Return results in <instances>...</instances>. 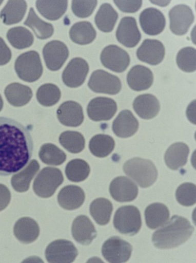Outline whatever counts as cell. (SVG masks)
Listing matches in <instances>:
<instances>
[{
	"mask_svg": "<svg viewBox=\"0 0 196 263\" xmlns=\"http://www.w3.org/2000/svg\"><path fill=\"white\" fill-rule=\"evenodd\" d=\"M46 257L51 263H71L78 255L73 243L66 240H57L52 242L47 248Z\"/></svg>",
	"mask_w": 196,
	"mask_h": 263,
	"instance_id": "10",
	"label": "cell"
},
{
	"mask_svg": "<svg viewBox=\"0 0 196 263\" xmlns=\"http://www.w3.org/2000/svg\"><path fill=\"white\" fill-rule=\"evenodd\" d=\"M24 25L30 28L38 39L45 40L50 39L54 33L53 25L43 21L31 8Z\"/></svg>",
	"mask_w": 196,
	"mask_h": 263,
	"instance_id": "33",
	"label": "cell"
},
{
	"mask_svg": "<svg viewBox=\"0 0 196 263\" xmlns=\"http://www.w3.org/2000/svg\"><path fill=\"white\" fill-rule=\"evenodd\" d=\"M132 250V247L129 242L119 237L114 236L104 242L102 253L109 262L123 263L129 260Z\"/></svg>",
	"mask_w": 196,
	"mask_h": 263,
	"instance_id": "8",
	"label": "cell"
},
{
	"mask_svg": "<svg viewBox=\"0 0 196 263\" xmlns=\"http://www.w3.org/2000/svg\"><path fill=\"white\" fill-rule=\"evenodd\" d=\"M36 8L45 18L54 21L59 20L66 13L68 1L66 0H38Z\"/></svg>",
	"mask_w": 196,
	"mask_h": 263,
	"instance_id": "28",
	"label": "cell"
},
{
	"mask_svg": "<svg viewBox=\"0 0 196 263\" xmlns=\"http://www.w3.org/2000/svg\"><path fill=\"white\" fill-rule=\"evenodd\" d=\"M11 200V194L8 187L0 183V212L7 208Z\"/></svg>",
	"mask_w": 196,
	"mask_h": 263,
	"instance_id": "47",
	"label": "cell"
},
{
	"mask_svg": "<svg viewBox=\"0 0 196 263\" xmlns=\"http://www.w3.org/2000/svg\"><path fill=\"white\" fill-rule=\"evenodd\" d=\"M64 179L62 172L59 169L45 167L37 174L34 180V193L41 198H50L63 183Z\"/></svg>",
	"mask_w": 196,
	"mask_h": 263,
	"instance_id": "5",
	"label": "cell"
},
{
	"mask_svg": "<svg viewBox=\"0 0 196 263\" xmlns=\"http://www.w3.org/2000/svg\"><path fill=\"white\" fill-rule=\"evenodd\" d=\"M96 0H73L71 9L73 14L80 18H87L93 13L97 5Z\"/></svg>",
	"mask_w": 196,
	"mask_h": 263,
	"instance_id": "44",
	"label": "cell"
},
{
	"mask_svg": "<svg viewBox=\"0 0 196 263\" xmlns=\"http://www.w3.org/2000/svg\"><path fill=\"white\" fill-rule=\"evenodd\" d=\"M38 156L44 163L51 166L61 165L67 158L63 150L52 143L44 144L39 151Z\"/></svg>",
	"mask_w": 196,
	"mask_h": 263,
	"instance_id": "40",
	"label": "cell"
},
{
	"mask_svg": "<svg viewBox=\"0 0 196 263\" xmlns=\"http://www.w3.org/2000/svg\"><path fill=\"white\" fill-rule=\"evenodd\" d=\"M153 82L151 70L146 66L137 65L133 66L127 75V83L130 88L136 91L146 90Z\"/></svg>",
	"mask_w": 196,
	"mask_h": 263,
	"instance_id": "23",
	"label": "cell"
},
{
	"mask_svg": "<svg viewBox=\"0 0 196 263\" xmlns=\"http://www.w3.org/2000/svg\"><path fill=\"white\" fill-rule=\"evenodd\" d=\"M12 52L4 40L0 37V66L7 64L11 60Z\"/></svg>",
	"mask_w": 196,
	"mask_h": 263,
	"instance_id": "46",
	"label": "cell"
},
{
	"mask_svg": "<svg viewBox=\"0 0 196 263\" xmlns=\"http://www.w3.org/2000/svg\"><path fill=\"white\" fill-rule=\"evenodd\" d=\"M109 193L111 197L119 202H129L138 197L139 189L136 184L125 176L117 177L110 183Z\"/></svg>",
	"mask_w": 196,
	"mask_h": 263,
	"instance_id": "12",
	"label": "cell"
},
{
	"mask_svg": "<svg viewBox=\"0 0 196 263\" xmlns=\"http://www.w3.org/2000/svg\"><path fill=\"white\" fill-rule=\"evenodd\" d=\"M115 5L124 13H134L141 9L142 6L141 0H132V1H119L115 0L113 2Z\"/></svg>",
	"mask_w": 196,
	"mask_h": 263,
	"instance_id": "45",
	"label": "cell"
},
{
	"mask_svg": "<svg viewBox=\"0 0 196 263\" xmlns=\"http://www.w3.org/2000/svg\"><path fill=\"white\" fill-rule=\"evenodd\" d=\"M169 16L170 30L177 35L187 33L194 20L192 10L185 5L174 7L169 11Z\"/></svg>",
	"mask_w": 196,
	"mask_h": 263,
	"instance_id": "14",
	"label": "cell"
},
{
	"mask_svg": "<svg viewBox=\"0 0 196 263\" xmlns=\"http://www.w3.org/2000/svg\"><path fill=\"white\" fill-rule=\"evenodd\" d=\"M133 107L140 118L144 120H151L159 114L161 105L155 96L151 94H144L135 98Z\"/></svg>",
	"mask_w": 196,
	"mask_h": 263,
	"instance_id": "24",
	"label": "cell"
},
{
	"mask_svg": "<svg viewBox=\"0 0 196 263\" xmlns=\"http://www.w3.org/2000/svg\"><path fill=\"white\" fill-rule=\"evenodd\" d=\"M4 2L3 1H0V6H1Z\"/></svg>",
	"mask_w": 196,
	"mask_h": 263,
	"instance_id": "49",
	"label": "cell"
},
{
	"mask_svg": "<svg viewBox=\"0 0 196 263\" xmlns=\"http://www.w3.org/2000/svg\"><path fill=\"white\" fill-rule=\"evenodd\" d=\"M57 116L62 124L72 127L81 126L85 118L83 107L73 101L62 103L57 109Z\"/></svg>",
	"mask_w": 196,
	"mask_h": 263,
	"instance_id": "18",
	"label": "cell"
},
{
	"mask_svg": "<svg viewBox=\"0 0 196 263\" xmlns=\"http://www.w3.org/2000/svg\"><path fill=\"white\" fill-rule=\"evenodd\" d=\"M117 109L114 100L100 97L90 102L87 107V114L89 118L94 122L107 121L114 117Z\"/></svg>",
	"mask_w": 196,
	"mask_h": 263,
	"instance_id": "13",
	"label": "cell"
},
{
	"mask_svg": "<svg viewBox=\"0 0 196 263\" xmlns=\"http://www.w3.org/2000/svg\"><path fill=\"white\" fill-rule=\"evenodd\" d=\"M139 123L132 111L125 109L120 112L112 124L114 134L120 138H127L133 136L138 131Z\"/></svg>",
	"mask_w": 196,
	"mask_h": 263,
	"instance_id": "22",
	"label": "cell"
},
{
	"mask_svg": "<svg viewBox=\"0 0 196 263\" xmlns=\"http://www.w3.org/2000/svg\"><path fill=\"white\" fill-rule=\"evenodd\" d=\"M40 228L37 223L31 218L22 217L15 224L14 234L21 242L29 244L35 241L40 234Z\"/></svg>",
	"mask_w": 196,
	"mask_h": 263,
	"instance_id": "25",
	"label": "cell"
},
{
	"mask_svg": "<svg viewBox=\"0 0 196 263\" xmlns=\"http://www.w3.org/2000/svg\"><path fill=\"white\" fill-rule=\"evenodd\" d=\"M142 218L139 210L133 205L122 206L115 212L113 218L115 229L123 235L134 236L142 227Z\"/></svg>",
	"mask_w": 196,
	"mask_h": 263,
	"instance_id": "6",
	"label": "cell"
},
{
	"mask_svg": "<svg viewBox=\"0 0 196 263\" xmlns=\"http://www.w3.org/2000/svg\"><path fill=\"white\" fill-rule=\"evenodd\" d=\"M101 61L105 67L119 73L125 71L130 64V58L127 52L113 45L103 50Z\"/></svg>",
	"mask_w": 196,
	"mask_h": 263,
	"instance_id": "11",
	"label": "cell"
},
{
	"mask_svg": "<svg viewBox=\"0 0 196 263\" xmlns=\"http://www.w3.org/2000/svg\"><path fill=\"white\" fill-rule=\"evenodd\" d=\"M69 55V52L66 45L58 41L48 43L43 49L46 64L51 71L60 70L68 58Z\"/></svg>",
	"mask_w": 196,
	"mask_h": 263,
	"instance_id": "16",
	"label": "cell"
},
{
	"mask_svg": "<svg viewBox=\"0 0 196 263\" xmlns=\"http://www.w3.org/2000/svg\"><path fill=\"white\" fill-rule=\"evenodd\" d=\"M69 36L74 43L87 45L91 44L95 40L96 31L90 22H80L74 24L71 27Z\"/></svg>",
	"mask_w": 196,
	"mask_h": 263,
	"instance_id": "30",
	"label": "cell"
},
{
	"mask_svg": "<svg viewBox=\"0 0 196 263\" xmlns=\"http://www.w3.org/2000/svg\"><path fill=\"white\" fill-rule=\"evenodd\" d=\"M177 201L184 206H191L196 201V186L192 183L186 182L182 184L176 192Z\"/></svg>",
	"mask_w": 196,
	"mask_h": 263,
	"instance_id": "43",
	"label": "cell"
},
{
	"mask_svg": "<svg viewBox=\"0 0 196 263\" xmlns=\"http://www.w3.org/2000/svg\"><path fill=\"white\" fill-rule=\"evenodd\" d=\"M145 217L147 227L151 230H155L163 226L168 221L170 212L165 204L154 203L146 209Z\"/></svg>",
	"mask_w": 196,
	"mask_h": 263,
	"instance_id": "27",
	"label": "cell"
},
{
	"mask_svg": "<svg viewBox=\"0 0 196 263\" xmlns=\"http://www.w3.org/2000/svg\"><path fill=\"white\" fill-rule=\"evenodd\" d=\"M89 88L94 92L115 95L122 88L120 79L104 70L94 71L88 83Z\"/></svg>",
	"mask_w": 196,
	"mask_h": 263,
	"instance_id": "7",
	"label": "cell"
},
{
	"mask_svg": "<svg viewBox=\"0 0 196 263\" xmlns=\"http://www.w3.org/2000/svg\"><path fill=\"white\" fill-rule=\"evenodd\" d=\"M7 37L11 45L18 50L31 47L34 42L32 33L27 28L21 26L9 30Z\"/></svg>",
	"mask_w": 196,
	"mask_h": 263,
	"instance_id": "37",
	"label": "cell"
},
{
	"mask_svg": "<svg viewBox=\"0 0 196 263\" xmlns=\"http://www.w3.org/2000/svg\"><path fill=\"white\" fill-rule=\"evenodd\" d=\"M27 5L23 0H10L0 13L4 24L11 25L21 22L26 13Z\"/></svg>",
	"mask_w": 196,
	"mask_h": 263,
	"instance_id": "31",
	"label": "cell"
},
{
	"mask_svg": "<svg viewBox=\"0 0 196 263\" xmlns=\"http://www.w3.org/2000/svg\"><path fill=\"white\" fill-rule=\"evenodd\" d=\"M119 16V13L110 4H104L95 16V23L102 32H110L113 30Z\"/></svg>",
	"mask_w": 196,
	"mask_h": 263,
	"instance_id": "34",
	"label": "cell"
},
{
	"mask_svg": "<svg viewBox=\"0 0 196 263\" xmlns=\"http://www.w3.org/2000/svg\"><path fill=\"white\" fill-rule=\"evenodd\" d=\"M36 97L39 103L50 107L55 105L60 100L61 91L56 85L46 84L38 88Z\"/></svg>",
	"mask_w": 196,
	"mask_h": 263,
	"instance_id": "41",
	"label": "cell"
},
{
	"mask_svg": "<svg viewBox=\"0 0 196 263\" xmlns=\"http://www.w3.org/2000/svg\"><path fill=\"white\" fill-rule=\"evenodd\" d=\"M91 171L89 164L82 159H74L66 166L65 174L68 179L73 182H80L87 179Z\"/></svg>",
	"mask_w": 196,
	"mask_h": 263,
	"instance_id": "39",
	"label": "cell"
},
{
	"mask_svg": "<svg viewBox=\"0 0 196 263\" xmlns=\"http://www.w3.org/2000/svg\"><path fill=\"white\" fill-rule=\"evenodd\" d=\"M166 50L163 44L158 40H145L136 51L138 59L150 65H158L164 60Z\"/></svg>",
	"mask_w": 196,
	"mask_h": 263,
	"instance_id": "19",
	"label": "cell"
},
{
	"mask_svg": "<svg viewBox=\"0 0 196 263\" xmlns=\"http://www.w3.org/2000/svg\"><path fill=\"white\" fill-rule=\"evenodd\" d=\"M40 165L36 160L31 161L24 170L12 177L11 184L13 189L19 193L27 192L31 180L40 170Z\"/></svg>",
	"mask_w": 196,
	"mask_h": 263,
	"instance_id": "29",
	"label": "cell"
},
{
	"mask_svg": "<svg viewBox=\"0 0 196 263\" xmlns=\"http://www.w3.org/2000/svg\"><path fill=\"white\" fill-rule=\"evenodd\" d=\"M193 232L194 228L187 219L174 215L153 233L152 241L160 249H173L187 241Z\"/></svg>",
	"mask_w": 196,
	"mask_h": 263,
	"instance_id": "2",
	"label": "cell"
},
{
	"mask_svg": "<svg viewBox=\"0 0 196 263\" xmlns=\"http://www.w3.org/2000/svg\"><path fill=\"white\" fill-rule=\"evenodd\" d=\"M86 195L80 186L74 185L65 186L57 196L59 205L66 210H74L84 204Z\"/></svg>",
	"mask_w": 196,
	"mask_h": 263,
	"instance_id": "21",
	"label": "cell"
},
{
	"mask_svg": "<svg viewBox=\"0 0 196 263\" xmlns=\"http://www.w3.org/2000/svg\"><path fill=\"white\" fill-rule=\"evenodd\" d=\"M33 151L29 130L14 120L0 117V176L21 171L29 163Z\"/></svg>",
	"mask_w": 196,
	"mask_h": 263,
	"instance_id": "1",
	"label": "cell"
},
{
	"mask_svg": "<svg viewBox=\"0 0 196 263\" xmlns=\"http://www.w3.org/2000/svg\"><path fill=\"white\" fill-rule=\"evenodd\" d=\"M71 233L73 239L83 246L90 245L97 236L94 225L88 216L83 215L73 220Z\"/></svg>",
	"mask_w": 196,
	"mask_h": 263,
	"instance_id": "20",
	"label": "cell"
},
{
	"mask_svg": "<svg viewBox=\"0 0 196 263\" xmlns=\"http://www.w3.org/2000/svg\"><path fill=\"white\" fill-rule=\"evenodd\" d=\"M112 211L111 202L103 198L94 200L90 206L92 217L101 226H104L109 222Z\"/></svg>",
	"mask_w": 196,
	"mask_h": 263,
	"instance_id": "36",
	"label": "cell"
},
{
	"mask_svg": "<svg viewBox=\"0 0 196 263\" xmlns=\"http://www.w3.org/2000/svg\"><path fill=\"white\" fill-rule=\"evenodd\" d=\"M15 69L18 78L27 83H33L40 79L43 66L40 55L30 51L20 55L15 63Z\"/></svg>",
	"mask_w": 196,
	"mask_h": 263,
	"instance_id": "4",
	"label": "cell"
},
{
	"mask_svg": "<svg viewBox=\"0 0 196 263\" xmlns=\"http://www.w3.org/2000/svg\"><path fill=\"white\" fill-rule=\"evenodd\" d=\"M115 147L114 139L109 135L99 134L94 136L89 143L91 154L96 157L103 158L108 156Z\"/></svg>",
	"mask_w": 196,
	"mask_h": 263,
	"instance_id": "35",
	"label": "cell"
},
{
	"mask_svg": "<svg viewBox=\"0 0 196 263\" xmlns=\"http://www.w3.org/2000/svg\"><path fill=\"white\" fill-rule=\"evenodd\" d=\"M115 35L120 43L129 48L135 47L142 37L135 18L131 16L121 20Z\"/></svg>",
	"mask_w": 196,
	"mask_h": 263,
	"instance_id": "15",
	"label": "cell"
},
{
	"mask_svg": "<svg viewBox=\"0 0 196 263\" xmlns=\"http://www.w3.org/2000/svg\"><path fill=\"white\" fill-rule=\"evenodd\" d=\"M3 107H4V101H3V99L1 95H0V111H1L2 110Z\"/></svg>",
	"mask_w": 196,
	"mask_h": 263,
	"instance_id": "48",
	"label": "cell"
},
{
	"mask_svg": "<svg viewBox=\"0 0 196 263\" xmlns=\"http://www.w3.org/2000/svg\"><path fill=\"white\" fill-rule=\"evenodd\" d=\"M125 174L143 189L152 185L158 179V171L150 160L135 158L127 161L124 165Z\"/></svg>",
	"mask_w": 196,
	"mask_h": 263,
	"instance_id": "3",
	"label": "cell"
},
{
	"mask_svg": "<svg viewBox=\"0 0 196 263\" xmlns=\"http://www.w3.org/2000/svg\"><path fill=\"white\" fill-rule=\"evenodd\" d=\"M196 51L194 48L188 47L182 49L177 56L178 67L186 72H192L196 69Z\"/></svg>",
	"mask_w": 196,
	"mask_h": 263,
	"instance_id": "42",
	"label": "cell"
},
{
	"mask_svg": "<svg viewBox=\"0 0 196 263\" xmlns=\"http://www.w3.org/2000/svg\"><path fill=\"white\" fill-rule=\"evenodd\" d=\"M139 20L143 31L149 35L160 34L166 27V21L164 15L155 8H149L143 10Z\"/></svg>",
	"mask_w": 196,
	"mask_h": 263,
	"instance_id": "17",
	"label": "cell"
},
{
	"mask_svg": "<svg viewBox=\"0 0 196 263\" xmlns=\"http://www.w3.org/2000/svg\"><path fill=\"white\" fill-rule=\"evenodd\" d=\"M189 154L188 146L183 142H177L171 145L167 150L165 160L167 166L177 171L185 166Z\"/></svg>",
	"mask_w": 196,
	"mask_h": 263,
	"instance_id": "26",
	"label": "cell"
},
{
	"mask_svg": "<svg viewBox=\"0 0 196 263\" xmlns=\"http://www.w3.org/2000/svg\"><path fill=\"white\" fill-rule=\"evenodd\" d=\"M89 71V66L85 60L81 58H73L63 72V81L69 88L79 87L85 83Z\"/></svg>",
	"mask_w": 196,
	"mask_h": 263,
	"instance_id": "9",
	"label": "cell"
},
{
	"mask_svg": "<svg viewBox=\"0 0 196 263\" xmlns=\"http://www.w3.org/2000/svg\"><path fill=\"white\" fill-rule=\"evenodd\" d=\"M59 141L67 151L73 154L81 153L85 147L84 136L77 132L66 131L62 133Z\"/></svg>",
	"mask_w": 196,
	"mask_h": 263,
	"instance_id": "38",
	"label": "cell"
},
{
	"mask_svg": "<svg viewBox=\"0 0 196 263\" xmlns=\"http://www.w3.org/2000/svg\"><path fill=\"white\" fill-rule=\"evenodd\" d=\"M5 94L9 103L15 107L26 105L33 96L30 87L17 83L9 85L5 90Z\"/></svg>",
	"mask_w": 196,
	"mask_h": 263,
	"instance_id": "32",
	"label": "cell"
}]
</instances>
